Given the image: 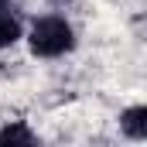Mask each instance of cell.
<instances>
[{
  "label": "cell",
  "mask_w": 147,
  "mask_h": 147,
  "mask_svg": "<svg viewBox=\"0 0 147 147\" xmlns=\"http://www.w3.org/2000/svg\"><path fill=\"white\" fill-rule=\"evenodd\" d=\"M28 45L38 58H62L75 48V31L62 14H41L28 31Z\"/></svg>",
  "instance_id": "cell-1"
},
{
  "label": "cell",
  "mask_w": 147,
  "mask_h": 147,
  "mask_svg": "<svg viewBox=\"0 0 147 147\" xmlns=\"http://www.w3.org/2000/svg\"><path fill=\"white\" fill-rule=\"evenodd\" d=\"M120 134L130 140H147V106H127L120 113Z\"/></svg>",
  "instance_id": "cell-2"
},
{
  "label": "cell",
  "mask_w": 147,
  "mask_h": 147,
  "mask_svg": "<svg viewBox=\"0 0 147 147\" xmlns=\"http://www.w3.org/2000/svg\"><path fill=\"white\" fill-rule=\"evenodd\" d=\"M31 144H38V134L28 130L21 120L0 127V147H31Z\"/></svg>",
  "instance_id": "cell-3"
},
{
  "label": "cell",
  "mask_w": 147,
  "mask_h": 147,
  "mask_svg": "<svg viewBox=\"0 0 147 147\" xmlns=\"http://www.w3.org/2000/svg\"><path fill=\"white\" fill-rule=\"evenodd\" d=\"M21 34H24L21 17H17V14H10V10H0V51H3V48H10V45H17Z\"/></svg>",
  "instance_id": "cell-4"
},
{
  "label": "cell",
  "mask_w": 147,
  "mask_h": 147,
  "mask_svg": "<svg viewBox=\"0 0 147 147\" xmlns=\"http://www.w3.org/2000/svg\"><path fill=\"white\" fill-rule=\"evenodd\" d=\"M7 7H10V0H0V10H7Z\"/></svg>",
  "instance_id": "cell-5"
}]
</instances>
